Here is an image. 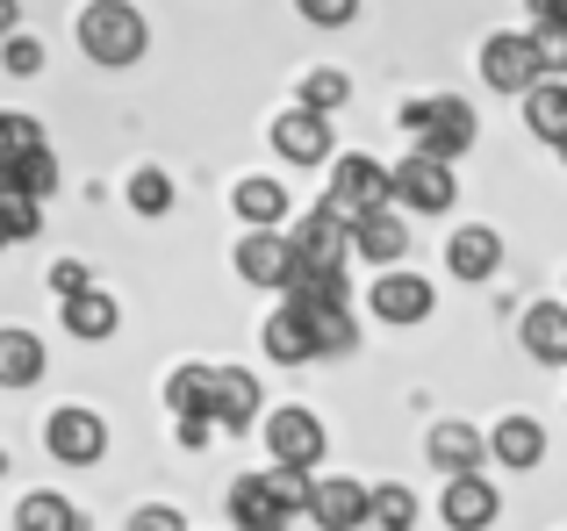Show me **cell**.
<instances>
[{
  "instance_id": "obj_1",
  "label": "cell",
  "mask_w": 567,
  "mask_h": 531,
  "mask_svg": "<svg viewBox=\"0 0 567 531\" xmlns=\"http://www.w3.org/2000/svg\"><path fill=\"white\" fill-rule=\"evenodd\" d=\"M80 51L94 58L101 72H123L152 51V22H144L130 0H86L80 8Z\"/></svg>"
},
{
  "instance_id": "obj_2",
  "label": "cell",
  "mask_w": 567,
  "mask_h": 531,
  "mask_svg": "<svg viewBox=\"0 0 567 531\" xmlns=\"http://www.w3.org/2000/svg\"><path fill=\"white\" fill-rule=\"evenodd\" d=\"M402 129H410V144L424 158L453 166V158L474 144V108L460 94H431V101H410V108H402Z\"/></svg>"
},
{
  "instance_id": "obj_3",
  "label": "cell",
  "mask_w": 567,
  "mask_h": 531,
  "mask_svg": "<svg viewBox=\"0 0 567 531\" xmlns=\"http://www.w3.org/2000/svg\"><path fill=\"white\" fill-rule=\"evenodd\" d=\"M460 201V180L453 166H439V158L410 152L402 166H388V209H410V216H445Z\"/></svg>"
},
{
  "instance_id": "obj_4",
  "label": "cell",
  "mask_w": 567,
  "mask_h": 531,
  "mask_svg": "<svg viewBox=\"0 0 567 531\" xmlns=\"http://www.w3.org/2000/svg\"><path fill=\"white\" fill-rule=\"evenodd\" d=\"M259 424H266V452H274V467L317 475V460L331 452V431H323V417H317V409H302V403H280L274 417H259Z\"/></svg>"
},
{
  "instance_id": "obj_5",
  "label": "cell",
  "mask_w": 567,
  "mask_h": 531,
  "mask_svg": "<svg viewBox=\"0 0 567 531\" xmlns=\"http://www.w3.org/2000/svg\"><path fill=\"white\" fill-rule=\"evenodd\" d=\"M43 452H51L58 467H94L101 452H109V424H101L94 409L65 403V409H51V417H43Z\"/></svg>"
},
{
  "instance_id": "obj_6",
  "label": "cell",
  "mask_w": 567,
  "mask_h": 531,
  "mask_svg": "<svg viewBox=\"0 0 567 531\" xmlns=\"http://www.w3.org/2000/svg\"><path fill=\"white\" fill-rule=\"evenodd\" d=\"M367 309H374L381 323H395V331H410V323H424L431 309H439V288H431L424 273H402V266H388L374 288H367Z\"/></svg>"
},
{
  "instance_id": "obj_7",
  "label": "cell",
  "mask_w": 567,
  "mask_h": 531,
  "mask_svg": "<svg viewBox=\"0 0 567 531\" xmlns=\"http://www.w3.org/2000/svg\"><path fill=\"white\" fill-rule=\"evenodd\" d=\"M323 201H331L346 223L360 209H381V201H388V166H381V158H367V152L331 158V195H323Z\"/></svg>"
},
{
  "instance_id": "obj_8",
  "label": "cell",
  "mask_w": 567,
  "mask_h": 531,
  "mask_svg": "<svg viewBox=\"0 0 567 531\" xmlns=\"http://www.w3.org/2000/svg\"><path fill=\"white\" fill-rule=\"evenodd\" d=\"M288 252H295V266H346V252H352V223L331 209V201H317V209H309L302 223L288 230Z\"/></svg>"
},
{
  "instance_id": "obj_9",
  "label": "cell",
  "mask_w": 567,
  "mask_h": 531,
  "mask_svg": "<svg viewBox=\"0 0 567 531\" xmlns=\"http://www.w3.org/2000/svg\"><path fill=\"white\" fill-rule=\"evenodd\" d=\"M208 424L216 431H251L259 424V374L251 366H216V381H208Z\"/></svg>"
},
{
  "instance_id": "obj_10",
  "label": "cell",
  "mask_w": 567,
  "mask_h": 531,
  "mask_svg": "<svg viewBox=\"0 0 567 531\" xmlns=\"http://www.w3.org/2000/svg\"><path fill=\"white\" fill-rule=\"evenodd\" d=\"M352 252H360L367 266H381V273H388V266H402V252H410V223H402V209H388V201H381V209L352 216Z\"/></svg>"
},
{
  "instance_id": "obj_11",
  "label": "cell",
  "mask_w": 567,
  "mask_h": 531,
  "mask_svg": "<svg viewBox=\"0 0 567 531\" xmlns=\"http://www.w3.org/2000/svg\"><path fill=\"white\" fill-rule=\"evenodd\" d=\"M539 58H532V37H488L482 43V86H496V94H525V86H539Z\"/></svg>"
},
{
  "instance_id": "obj_12",
  "label": "cell",
  "mask_w": 567,
  "mask_h": 531,
  "mask_svg": "<svg viewBox=\"0 0 567 531\" xmlns=\"http://www.w3.org/2000/svg\"><path fill=\"white\" fill-rule=\"evenodd\" d=\"M309 524L317 531H360L367 524V481H346V475H331V481H309Z\"/></svg>"
},
{
  "instance_id": "obj_13",
  "label": "cell",
  "mask_w": 567,
  "mask_h": 531,
  "mask_svg": "<svg viewBox=\"0 0 567 531\" xmlns=\"http://www.w3.org/2000/svg\"><path fill=\"white\" fill-rule=\"evenodd\" d=\"M496 510H503V496L488 489V475H453V481H445V496H439L445 531H488V524H496Z\"/></svg>"
},
{
  "instance_id": "obj_14",
  "label": "cell",
  "mask_w": 567,
  "mask_h": 531,
  "mask_svg": "<svg viewBox=\"0 0 567 531\" xmlns=\"http://www.w3.org/2000/svg\"><path fill=\"white\" fill-rule=\"evenodd\" d=\"M295 252H288V230H245L237 238V280L251 288H288Z\"/></svg>"
},
{
  "instance_id": "obj_15",
  "label": "cell",
  "mask_w": 567,
  "mask_h": 531,
  "mask_svg": "<svg viewBox=\"0 0 567 531\" xmlns=\"http://www.w3.org/2000/svg\"><path fill=\"white\" fill-rule=\"evenodd\" d=\"M424 460L439 467L445 481L453 475H482V460H488V446H482V431L474 424H460V417H445V424H431V438H424Z\"/></svg>"
},
{
  "instance_id": "obj_16",
  "label": "cell",
  "mask_w": 567,
  "mask_h": 531,
  "mask_svg": "<svg viewBox=\"0 0 567 531\" xmlns=\"http://www.w3.org/2000/svg\"><path fill=\"white\" fill-rule=\"evenodd\" d=\"M274 152L288 166H323L331 158V115H309V108L274 115Z\"/></svg>"
},
{
  "instance_id": "obj_17",
  "label": "cell",
  "mask_w": 567,
  "mask_h": 531,
  "mask_svg": "<svg viewBox=\"0 0 567 531\" xmlns=\"http://www.w3.org/2000/svg\"><path fill=\"white\" fill-rule=\"evenodd\" d=\"M503 266V238L488 223H460L453 238H445V273L453 280H488Z\"/></svg>"
},
{
  "instance_id": "obj_18",
  "label": "cell",
  "mask_w": 567,
  "mask_h": 531,
  "mask_svg": "<svg viewBox=\"0 0 567 531\" xmlns=\"http://www.w3.org/2000/svg\"><path fill=\"white\" fill-rule=\"evenodd\" d=\"M259 345H266V360H274V366H309V360H317V337H309V316H302L295 302H280L274 316H266Z\"/></svg>"
},
{
  "instance_id": "obj_19",
  "label": "cell",
  "mask_w": 567,
  "mask_h": 531,
  "mask_svg": "<svg viewBox=\"0 0 567 531\" xmlns=\"http://www.w3.org/2000/svg\"><path fill=\"white\" fill-rule=\"evenodd\" d=\"M115 323H123V309H115V294L101 288H80V294H65V331L80 337V345H109L115 337Z\"/></svg>"
},
{
  "instance_id": "obj_20",
  "label": "cell",
  "mask_w": 567,
  "mask_h": 531,
  "mask_svg": "<svg viewBox=\"0 0 567 531\" xmlns=\"http://www.w3.org/2000/svg\"><path fill=\"white\" fill-rule=\"evenodd\" d=\"M482 446H488V460H503V467H517V475H525V467L546 460V424L539 417H503Z\"/></svg>"
},
{
  "instance_id": "obj_21",
  "label": "cell",
  "mask_w": 567,
  "mask_h": 531,
  "mask_svg": "<svg viewBox=\"0 0 567 531\" xmlns=\"http://www.w3.org/2000/svg\"><path fill=\"white\" fill-rule=\"evenodd\" d=\"M517 337H525V352L539 366H567V302H532Z\"/></svg>"
},
{
  "instance_id": "obj_22",
  "label": "cell",
  "mask_w": 567,
  "mask_h": 531,
  "mask_svg": "<svg viewBox=\"0 0 567 531\" xmlns=\"http://www.w3.org/2000/svg\"><path fill=\"white\" fill-rule=\"evenodd\" d=\"M14 531H94V524H86V510L72 503V496H58V489H29L22 503H14Z\"/></svg>"
},
{
  "instance_id": "obj_23",
  "label": "cell",
  "mask_w": 567,
  "mask_h": 531,
  "mask_svg": "<svg viewBox=\"0 0 567 531\" xmlns=\"http://www.w3.org/2000/svg\"><path fill=\"white\" fill-rule=\"evenodd\" d=\"M517 101H525V129L560 152V144H567V80H539V86H525Z\"/></svg>"
},
{
  "instance_id": "obj_24",
  "label": "cell",
  "mask_w": 567,
  "mask_h": 531,
  "mask_svg": "<svg viewBox=\"0 0 567 531\" xmlns=\"http://www.w3.org/2000/svg\"><path fill=\"white\" fill-rule=\"evenodd\" d=\"M43 366H51V352H43V337L37 331H0V388H37L43 381Z\"/></svg>"
},
{
  "instance_id": "obj_25",
  "label": "cell",
  "mask_w": 567,
  "mask_h": 531,
  "mask_svg": "<svg viewBox=\"0 0 567 531\" xmlns=\"http://www.w3.org/2000/svg\"><path fill=\"white\" fill-rule=\"evenodd\" d=\"M230 209L245 216L251 230H280V223H288V187H280V180H266V173H251V180H237Z\"/></svg>"
},
{
  "instance_id": "obj_26",
  "label": "cell",
  "mask_w": 567,
  "mask_h": 531,
  "mask_svg": "<svg viewBox=\"0 0 567 531\" xmlns=\"http://www.w3.org/2000/svg\"><path fill=\"white\" fill-rule=\"evenodd\" d=\"M309 316V337H317V360H346L352 345H360V323H352V309L346 302H331V309H302Z\"/></svg>"
},
{
  "instance_id": "obj_27",
  "label": "cell",
  "mask_w": 567,
  "mask_h": 531,
  "mask_svg": "<svg viewBox=\"0 0 567 531\" xmlns=\"http://www.w3.org/2000/svg\"><path fill=\"white\" fill-rule=\"evenodd\" d=\"M230 524H237V531H288V518L274 510V496H266L259 475H245V481L230 489Z\"/></svg>"
},
{
  "instance_id": "obj_28",
  "label": "cell",
  "mask_w": 567,
  "mask_h": 531,
  "mask_svg": "<svg viewBox=\"0 0 567 531\" xmlns=\"http://www.w3.org/2000/svg\"><path fill=\"white\" fill-rule=\"evenodd\" d=\"M208 381H216V366H202V360L173 366L166 374V409L173 417H208Z\"/></svg>"
},
{
  "instance_id": "obj_29",
  "label": "cell",
  "mask_w": 567,
  "mask_h": 531,
  "mask_svg": "<svg viewBox=\"0 0 567 531\" xmlns=\"http://www.w3.org/2000/svg\"><path fill=\"white\" fill-rule=\"evenodd\" d=\"M367 524H381V531H410V524H416V496L402 489V481H381V489H367Z\"/></svg>"
},
{
  "instance_id": "obj_30",
  "label": "cell",
  "mask_w": 567,
  "mask_h": 531,
  "mask_svg": "<svg viewBox=\"0 0 567 531\" xmlns=\"http://www.w3.org/2000/svg\"><path fill=\"white\" fill-rule=\"evenodd\" d=\"M346 101H352V80H346V72H331V65L302 72V101H295V108H309V115H338Z\"/></svg>"
},
{
  "instance_id": "obj_31",
  "label": "cell",
  "mask_w": 567,
  "mask_h": 531,
  "mask_svg": "<svg viewBox=\"0 0 567 531\" xmlns=\"http://www.w3.org/2000/svg\"><path fill=\"white\" fill-rule=\"evenodd\" d=\"M43 65H51V51H43V37H0V72L8 80H43Z\"/></svg>"
},
{
  "instance_id": "obj_32",
  "label": "cell",
  "mask_w": 567,
  "mask_h": 531,
  "mask_svg": "<svg viewBox=\"0 0 567 531\" xmlns=\"http://www.w3.org/2000/svg\"><path fill=\"white\" fill-rule=\"evenodd\" d=\"M8 180L22 187L29 201H43L58 187V158H51V144H43V152H29V158H8Z\"/></svg>"
},
{
  "instance_id": "obj_33",
  "label": "cell",
  "mask_w": 567,
  "mask_h": 531,
  "mask_svg": "<svg viewBox=\"0 0 567 531\" xmlns=\"http://www.w3.org/2000/svg\"><path fill=\"white\" fill-rule=\"evenodd\" d=\"M525 37H532V58H539V72H546V80H560V72H567V22H554V14H546V22H532Z\"/></svg>"
},
{
  "instance_id": "obj_34",
  "label": "cell",
  "mask_w": 567,
  "mask_h": 531,
  "mask_svg": "<svg viewBox=\"0 0 567 531\" xmlns=\"http://www.w3.org/2000/svg\"><path fill=\"white\" fill-rule=\"evenodd\" d=\"M29 152H43V123L22 108H0V158H29Z\"/></svg>"
},
{
  "instance_id": "obj_35",
  "label": "cell",
  "mask_w": 567,
  "mask_h": 531,
  "mask_svg": "<svg viewBox=\"0 0 567 531\" xmlns=\"http://www.w3.org/2000/svg\"><path fill=\"white\" fill-rule=\"evenodd\" d=\"M130 209H137V216H166L173 209V180L158 166H137V180H130Z\"/></svg>"
},
{
  "instance_id": "obj_36",
  "label": "cell",
  "mask_w": 567,
  "mask_h": 531,
  "mask_svg": "<svg viewBox=\"0 0 567 531\" xmlns=\"http://www.w3.org/2000/svg\"><path fill=\"white\" fill-rule=\"evenodd\" d=\"M266 496H274V510H280V518H295V510H302L309 503V475H295V467H266Z\"/></svg>"
},
{
  "instance_id": "obj_37",
  "label": "cell",
  "mask_w": 567,
  "mask_h": 531,
  "mask_svg": "<svg viewBox=\"0 0 567 531\" xmlns=\"http://www.w3.org/2000/svg\"><path fill=\"white\" fill-rule=\"evenodd\" d=\"M295 14L317 22V29H346L352 14H360V0H295Z\"/></svg>"
},
{
  "instance_id": "obj_38",
  "label": "cell",
  "mask_w": 567,
  "mask_h": 531,
  "mask_svg": "<svg viewBox=\"0 0 567 531\" xmlns=\"http://www.w3.org/2000/svg\"><path fill=\"white\" fill-rule=\"evenodd\" d=\"M80 288H94V273H86L80 259H58V266H51V294L65 302V294H80Z\"/></svg>"
},
{
  "instance_id": "obj_39",
  "label": "cell",
  "mask_w": 567,
  "mask_h": 531,
  "mask_svg": "<svg viewBox=\"0 0 567 531\" xmlns=\"http://www.w3.org/2000/svg\"><path fill=\"white\" fill-rule=\"evenodd\" d=\"M130 531H187V518L173 503H144L137 518H130Z\"/></svg>"
},
{
  "instance_id": "obj_40",
  "label": "cell",
  "mask_w": 567,
  "mask_h": 531,
  "mask_svg": "<svg viewBox=\"0 0 567 531\" xmlns=\"http://www.w3.org/2000/svg\"><path fill=\"white\" fill-rule=\"evenodd\" d=\"M208 438H216V424H208V417H181V446L187 452H202Z\"/></svg>"
},
{
  "instance_id": "obj_41",
  "label": "cell",
  "mask_w": 567,
  "mask_h": 531,
  "mask_svg": "<svg viewBox=\"0 0 567 531\" xmlns=\"http://www.w3.org/2000/svg\"><path fill=\"white\" fill-rule=\"evenodd\" d=\"M546 14H554V22H567V0H532V22H546Z\"/></svg>"
},
{
  "instance_id": "obj_42",
  "label": "cell",
  "mask_w": 567,
  "mask_h": 531,
  "mask_svg": "<svg viewBox=\"0 0 567 531\" xmlns=\"http://www.w3.org/2000/svg\"><path fill=\"white\" fill-rule=\"evenodd\" d=\"M14 29H22V8H14V0H0V37H14Z\"/></svg>"
},
{
  "instance_id": "obj_43",
  "label": "cell",
  "mask_w": 567,
  "mask_h": 531,
  "mask_svg": "<svg viewBox=\"0 0 567 531\" xmlns=\"http://www.w3.org/2000/svg\"><path fill=\"white\" fill-rule=\"evenodd\" d=\"M360 531H381V524H360Z\"/></svg>"
},
{
  "instance_id": "obj_44",
  "label": "cell",
  "mask_w": 567,
  "mask_h": 531,
  "mask_svg": "<svg viewBox=\"0 0 567 531\" xmlns=\"http://www.w3.org/2000/svg\"><path fill=\"white\" fill-rule=\"evenodd\" d=\"M0 252H8V238H0Z\"/></svg>"
},
{
  "instance_id": "obj_45",
  "label": "cell",
  "mask_w": 567,
  "mask_h": 531,
  "mask_svg": "<svg viewBox=\"0 0 567 531\" xmlns=\"http://www.w3.org/2000/svg\"><path fill=\"white\" fill-rule=\"evenodd\" d=\"M560 158H567V144H560Z\"/></svg>"
}]
</instances>
